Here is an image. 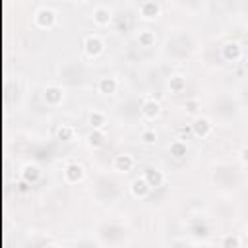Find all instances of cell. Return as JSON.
Segmentation results:
<instances>
[{
	"mask_svg": "<svg viewBox=\"0 0 248 248\" xmlns=\"http://www.w3.org/2000/svg\"><path fill=\"white\" fill-rule=\"evenodd\" d=\"M83 50H85L87 56L95 58V56H99V54L105 50V41H103L97 33H89V35H85V39H83Z\"/></svg>",
	"mask_w": 248,
	"mask_h": 248,
	"instance_id": "obj_1",
	"label": "cell"
},
{
	"mask_svg": "<svg viewBox=\"0 0 248 248\" xmlns=\"http://www.w3.org/2000/svg\"><path fill=\"white\" fill-rule=\"evenodd\" d=\"M33 19H35V23H37L39 27L48 29V27H52V25L56 23V12H54L52 8H48V6H41V8L35 12Z\"/></svg>",
	"mask_w": 248,
	"mask_h": 248,
	"instance_id": "obj_2",
	"label": "cell"
},
{
	"mask_svg": "<svg viewBox=\"0 0 248 248\" xmlns=\"http://www.w3.org/2000/svg\"><path fill=\"white\" fill-rule=\"evenodd\" d=\"M190 128H192V134L196 138H202V140H205L213 132V124H211V120L207 116H196L192 120V124H190Z\"/></svg>",
	"mask_w": 248,
	"mask_h": 248,
	"instance_id": "obj_3",
	"label": "cell"
},
{
	"mask_svg": "<svg viewBox=\"0 0 248 248\" xmlns=\"http://www.w3.org/2000/svg\"><path fill=\"white\" fill-rule=\"evenodd\" d=\"M221 56L227 62H238L242 58V46L238 41H227L221 46Z\"/></svg>",
	"mask_w": 248,
	"mask_h": 248,
	"instance_id": "obj_4",
	"label": "cell"
},
{
	"mask_svg": "<svg viewBox=\"0 0 248 248\" xmlns=\"http://www.w3.org/2000/svg\"><path fill=\"white\" fill-rule=\"evenodd\" d=\"M140 112H141V116H143L145 120H155V118L161 114V105H159V101H155V99L147 97V99H143V101H141Z\"/></svg>",
	"mask_w": 248,
	"mask_h": 248,
	"instance_id": "obj_5",
	"label": "cell"
},
{
	"mask_svg": "<svg viewBox=\"0 0 248 248\" xmlns=\"http://www.w3.org/2000/svg\"><path fill=\"white\" fill-rule=\"evenodd\" d=\"M43 97L48 105H60L64 101V87L62 85H56V83H50L45 87L43 91Z\"/></svg>",
	"mask_w": 248,
	"mask_h": 248,
	"instance_id": "obj_6",
	"label": "cell"
},
{
	"mask_svg": "<svg viewBox=\"0 0 248 248\" xmlns=\"http://www.w3.org/2000/svg\"><path fill=\"white\" fill-rule=\"evenodd\" d=\"M134 165H136V159L130 153H120L112 159V169L116 172H130L134 169Z\"/></svg>",
	"mask_w": 248,
	"mask_h": 248,
	"instance_id": "obj_7",
	"label": "cell"
},
{
	"mask_svg": "<svg viewBox=\"0 0 248 248\" xmlns=\"http://www.w3.org/2000/svg\"><path fill=\"white\" fill-rule=\"evenodd\" d=\"M118 89V79L114 76H103L97 81V91L101 95H114Z\"/></svg>",
	"mask_w": 248,
	"mask_h": 248,
	"instance_id": "obj_8",
	"label": "cell"
},
{
	"mask_svg": "<svg viewBox=\"0 0 248 248\" xmlns=\"http://www.w3.org/2000/svg\"><path fill=\"white\" fill-rule=\"evenodd\" d=\"M143 178L147 180V184L151 188H159V186L165 184V172L161 169H157V167H147L143 170Z\"/></svg>",
	"mask_w": 248,
	"mask_h": 248,
	"instance_id": "obj_9",
	"label": "cell"
},
{
	"mask_svg": "<svg viewBox=\"0 0 248 248\" xmlns=\"http://www.w3.org/2000/svg\"><path fill=\"white\" fill-rule=\"evenodd\" d=\"M151 192V186L147 184V180L143 178V176H138V178H134L132 182H130V194L134 196V198H145L147 194Z\"/></svg>",
	"mask_w": 248,
	"mask_h": 248,
	"instance_id": "obj_10",
	"label": "cell"
},
{
	"mask_svg": "<svg viewBox=\"0 0 248 248\" xmlns=\"http://www.w3.org/2000/svg\"><path fill=\"white\" fill-rule=\"evenodd\" d=\"M110 19H112V12H110L108 6L99 4V6L93 8V21H95L97 25H101V27H103V25H108Z\"/></svg>",
	"mask_w": 248,
	"mask_h": 248,
	"instance_id": "obj_11",
	"label": "cell"
},
{
	"mask_svg": "<svg viewBox=\"0 0 248 248\" xmlns=\"http://www.w3.org/2000/svg\"><path fill=\"white\" fill-rule=\"evenodd\" d=\"M83 178V167L78 165V163H68L64 167V180L70 182V184H76Z\"/></svg>",
	"mask_w": 248,
	"mask_h": 248,
	"instance_id": "obj_12",
	"label": "cell"
},
{
	"mask_svg": "<svg viewBox=\"0 0 248 248\" xmlns=\"http://www.w3.org/2000/svg\"><path fill=\"white\" fill-rule=\"evenodd\" d=\"M140 14L143 19H155L159 14H161V6L153 0H145L140 4Z\"/></svg>",
	"mask_w": 248,
	"mask_h": 248,
	"instance_id": "obj_13",
	"label": "cell"
},
{
	"mask_svg": "<svg viewBox=\"0 0 248 248\" xmlns=\"http://www.w3.org/2000/svg\"><path fill=\"white\" fill-rule=\"evenodd\" d=\"M21 178H23V182H27V184L37 182V180L41 178V169H39V165H35V163L23 165V169H21Z\"/></svg>",
	"mask_w": 248,
	"mask_h": 248,
	"instance_id": "obj_14",
	"label": "cell"
},
{
	"mask_svg": "<svg viewBox=\"0 0 248 248\" xmlns=\"http://www.w3.org/2000/svg\"><path fill=\"white\" fill-rule=\"evenodd\" d=\"M87 122H89L91 128H95V130H103V128L107 126V114H105L103 110L93 108V110L89 112V116H87Z\"/></svg>",
	"mask_w": 248,
	"mask_h": 248,
	"instance_id": "obj_15",
	"label": "cell"
},
{
	"mask_svg": "<svg viewBox=\"0 0 248 248\" xmlns=\"http://www.w3.org/2000/svg\"><path fill=\"white\" fill-rule=\"evenodd\" d=\"M87 145L89 147H93V149H99L101 145H105V140H107V136H105V132L103 130H95V128H91V132L87 134Z\"/></svg>",
	"mask_w": 248,
	"mask_h": 248,
	"instance_id": "obj_16",
	"label": "cell"
},
{
	"mask_svg": "<svg viewBox=\"0 0 248 248\" xmlns=\"http://www.w3.org/2000/svg\"><path fill=\"white\" fill-rule=\"evenodd\" d=\"M240 246H242V238L234 232H227L219 240V248H240Z\"/></svg>",
	"mask_w": 248,
	"mask_h": 248,
	"instance_id": "obj_17",
	"label": "cell"
},
{
	"mask_svg": "<svg viewBox=\"0 0 248 248\" xmlns=\"http://www.w3.org/2000/svg\"><path fill=\"white\" fill-rule=\"evenodd\" d=\"M138 43H140L141 46H145V48L153 46V45L157 43L155 31H151V29H140V33H138Z\"/></svg>",
	"mask_w": 248,
	"mask_h": 248,
	"instance_id": "obj_18",
	"label": "cell"
},
{
	"mask_svg": "<svg viewBox=\"0 0 248 248\" xmlns=\"http://www.w3.org/2000/svg\"><path fill=\"white\" fill-rule=\"evenodd\" d=\"M169 89L170 93H182L186 89V78L180 74H174L169 78Z\"/></svg>",
	"mask_w": 248,
	"mask_h": 248,
	"instance_id": "obj_19",
	"label": "cell"
},
{
	"mask_svg": "<svg viewBox=\"0 0 248 248\" xmlns=\"http://www.w3.org/2000/svg\"><path fill=\"white\" fill-rule=\"evenodd\" d=\"M56 138L60 141H74L76 140V128L70 126V124H62L58 130H56Z\"/></svg>",
	"mask_w": 248,
	"mask_h": 248,
	"instance_id": "obj_20",
	"label": "cell"
},
{
	"mask_svg": "<svg viewBox=\"0 0 248 248\" xmlns=\"http://www.w3.org/2000/svg\"><path fill=\"white\" fill-rule=\"evenodd\" d=\"M186 151H188V145H186V141H182V140H172L170 145H169V153H170L172 157H176V159L184 157Z\"/></svg>",
	"mask_w": 248,
	"mask_h": 248,
	"instance_id": "obj_21",
	"label": "cell"
},
{
	"mask_svg": "<svg viewBox=\"0 0 248 248\" xmlns=\"http://www.w3.org/2000/svg\"><path fill=\"white\" fill-rule=\"evenodd\" d=\"M140 140L145 143V145H155L157 143V132L153 128H143L141 134H140Z\"/></svg>",
	"mask_w": 248,
	"mask_h": 248,
	"instance_id": "obj_22",
	"label": "cell"
},
{
	"mask_svg": "<svg viewBox=\"0 0 248 248\" xmlns=\"http://www.w3.org/2000/svg\"><path fill=\"white\" fill-rule=\"evenodd\" d=\"M184 108H186L188 112H196V110L200 108V101H198V99H190V101L184 103Z\"/></svg>",
	"mask_w": 248,
	"mask_h": 248,
	"instance_id": "obj_23",
	"label": "cell"
},
{
	"mask_svg": "<svg viewBox=\"0 0 248 248\" xmlns=\"http://www.w3.org/2000/svg\"><path fill=\"white\" fill-rule=\"evenodd\" d=\"M240 159H242L244 165H248V145H244V147L240 149Z\"/></svg>",
	"mask_w": 248,
	"mask_h": 248,
	"instance_id": "obj_24",
	"label": "cell"
},
{
	"mask_svg": "<svg viewBox=\"0 0 248 248\" xmlns=\"http://www.w3.org/2000/svg\"><path fill=\"white\" fill-rule=\"evenodd\" d=\"M45 248H58L56 244H48V246H45Z\"/></svg>",
	"mask_w": 248,
	"mask_h": 248,
	"instance_id": "obj_25",
	"label": "cell"
},
{
	"mask_svg": "<svg viewBox=\"0 0 248 248\" xmlns=\"http://www.w3.org/2000/svg\"><path fill=\"white\" fill-rule=\"evenodd\" d=\"M244 231H246V236H248V223H246V229Z\"/></svg>",
	"mask_w": 248,
	"mask_h": 248,
	"instance_id": "obj_26",
	"label": "cell"
}]
</instances>
